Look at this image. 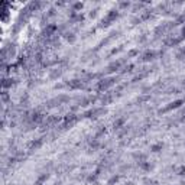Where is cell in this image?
<instances>
[{"label": "cell", "mask_w": 185, "mask_h": 185, "mask_svg": "<svg viewBox=\"0 0 185 185\" xmlns=\"http://www.w3.org/2000/svg\"><path fill=\"white\" fill-rule=\"evenodd\" d=\"M117 83V78L116 77H110V78H104V80L98 81V84H97V90L98 91H104V90L110 88L111 85H114Z\"/></svg>", "instance_id": "6da1fadb"}, {"label": "cell", "mask_w": 185, "mask_h": 185, "mask_svg": "<svg viewBox=\"0 0 185 185\" xmlns=\"http://www.w3.org/2000/svg\"><path fill=\"white\" fill-rule=\"evenodd\" d=\"M182 104H185V100H184V98H178V100H175V101H171L166 107L160 109L158 113L162 114V113H166V111H171V110H177V109H179Z\"/></svg>", "instance_id": "7a4b0ae2"}, {"label": "cell", "mask_w": 185, "mask_h": 185, "mask_svg": "<svg viewBox=\"0 0 185 185\" xmlns=\"http://www.w3.org/2000/svg\"><path fill=\"white\" fill-rule=\"evenodd\" d=\"M120 16V13L117 12V10H114V9H111V10H109V13L106 15V17L101 20V26H109L110 23L113 20H116L117 17Z\"/></svg>", "instance_id": "3957f363"}, {"label": "cell", "mask_w": 185, "mask_h": 185, "mask_svg": "<svg viewBox=\"0 0 185 185\" xmlns=\"http://www.w3.org/2000/svg\"><path fill=\"white\" fill-rule=\"evenodd\" d=\"M107 113V109L104 107H100V109H92V110H88V111H85L84 113V117L87 119H96L98 116H103V114Z\"/></svg>", "instance_id": "277c9868"}, {"label": "cell", "mask_w": 185, "mask_h": 185, "mask_svg": "<svg viewBox=\"0 0 185 185\" xmlns=\"http://www.w3.org/2000/svg\"><path fill=\"white\" fill-rule=\"evenodd\" d=\"M78 120V117H77V114L74 113H70L67 114L65 117H64V127H71L74 123Z\"/></svg>", "instance_id": "5b68a950"}, {"label": "cell", "mask_w": 185, "mask_h": 185, "mask_svg": "<svg viewBox=\"0 0 185 185\" xmlns=\"http://www.w3.org/2000/svg\"><path fill=\"white\" fill-rule=\"evenodd\" d=\"M43 145V139H35V140H32V142L29 143V151H36V149H39V147Z\"/></svg>", "instance_id": "8992f818"}, {"label": "cell", "mask_w": 185, "mask_h": 185, "mask_svg": "<svg viewBox=\"0 0 185 185\" xmlns=\"http://www.w3.org/2000/svg\"><path fill=\"white\" fill-rule=\"evenodd\" d=\"M155 58H156L155 51H146V52H143V55H142V59L145 62H149V61H152V59H155Z\"/></svg>", "instance_id": "52a82bcc"}, {"label": "cell", "mask_w": 185, "mask_h": 185, "mask_svg": "<svg viewBox=\"0 0 185 185\" xmlns=\"http://www.w3.org/2000/svg\"><path fill=\"white\" fill-rule=\"evenodd\" d=\"M56 29H58V26L54 25V23H51V25H48V26L45 28V30H43V34H45V36H51V35H55Z\"/></svg>", "instance_id": "ba28073f"}, {"label": "cell", "mask_w": 185, "mask_h": 185, "mask_svg": "<svg viewBox=\"0 0 185 185\" xmlns=\"http://www.w3.org/2000/svg\"><path fill=\"white\" fill-rule=\"evenodd\" d=\"M124 123H126V119H124V117H119V119H116V120L113 122L114 130H119V129L124 127Z\"/></svg>", "instance_id": "9c48e42d"}, {"label": "cell", "mask_w": 185, "mask_h": 185, "mask_svg": "<svg viewBox=\"0 0 185 185\" xmlns=\"http://www.w3.org/2000/svg\"><path fill=\"white\" fill-rule=\"evenodd\" d=\"M48 178H49V174L42 172L38 178H36V181H35V185H43V184L46 182V179H48Z\"/></svg>", "instance_id": "30bf717a"}, {"label": "cell", "mask_w": 185, "mask_h": 185, "mask_svg": "<svg viewBox=\"0 0 185 185\" xmlns=\"http://www.w3.org/2000/svg\"><path fill=\"white\" fill-rule=\"evenodd\" d=\"M30 120L34 123H42L43 122V114L39 113V111H34L32 113V117H30Z\"/></svg>", "instance_id": "8fae6325"}, {"label": "cell", "mask_w": 185, "mask_h": 185, "mask_svg": "<svg viewBox=\"0 0 185 185\" xmlns=\"http://www.w3.org/2000/svg\"><path fill=\"white\" fill-rule=\"evenodd\" d=\"M68 87H70V88H83L84 84H83L81 80H72L68 83Z\"/></svg>", "instance_id": "7c38bea8"}, {"label": "cell", "mask_w": 185, "mask_h": 185, "mask_svg": "<svg viewBox=\"0 0 185 185\" xmlns=\"http://www.w3.org/2000/svg\"><path fill=\"white\" fill-rule=\"evenodd\" d=\"M164 143L162 142H158V143H153V145H152L151 146V152H153V153H159L160 151H162V149H164Z\"/></svg>", "instance_id": "4fadbf2b"}, {"label": "cell", "mask_w": 185, "mask_h": 185, "mask_svg": "<svg viewBox=\"0 0 185 185\" xmlns=\"http://www.w3.org/2000/svg\"><path fill=\"white\" fill-rule=\"evenodd\" d=\"M13 84H15V80H13V78H3V81H2V87H3L4 90L10 88Z\"/></svg>", "instance_id": "5bb4252c"}, {"label": "cell", "mask_w": 185, "mask_h": 185, "mask_svg": "<svg viewBox=\"0 0 185 185\" xmlns=\"http://www.w3.org/2000/svg\"><path fill=\"white\" fill-rule=\"evenodd\" d=\"M139 166H140V168H142L145 172H151L152 168H153V166H152V164H151V162H147V160H145V162H142V164H139Z\"/></svg>", "instance_id": "9a60e30c"}, {"label": "cell", "mask_w": 185, "mask_h": 185, "mask_svg": "<svg viewBox=\"0 0 185 185\" xmlns=\"http://www.w3.org/2000/svg\"><path fill=\"white\" fill-rule=\"evenodd\" d=\"M120 65H122V62H120V61H114V62H111V64L109 65V67H107V70H109L110 72L117 71L119 68H120Z\"/></svg>", "instance_id": "2e32d148"}, {"label": "cell", "mask_w": 185, "mask_h": 185, "mask_svg": "<svg viewBox=\"0 0 185 185\" xmlns=\"http://www.w3.org/2000/svg\"><path fill=\"white\" fill-rule=\"evenodd\" d=\"M133 158L138 160V164H142L146 160V155L145 153H133Z\"/></svg>", "instance_id": "e0dca14e"}, {"label": "cell", "mask_w": 185, "mask_h": 185, "mask_svg": "<svg viewBox=\"0 0 185 185\" xmlns=\"http://www.w3.org/2000/svg\"><path fill=\"white\" fill-rule=\"evenodd\" d=\"M98 172H100V169H97L94 174H90L88 178H87V181H88V182H92V184H94V182H97V178H98Z\"/></svg>", "instance_id": "ac0fdd59"}, {"label": "cell", "mask_w": 185, "mask_h": 185, "mask_svg": "<svg viewBox=\"0 0 185 185\" xmlns=\"http://www.w3.org/2000/svg\"><path fill=\"white\" fill-rule=\"evenodd\" d=\"M119 181H120V175L117 174V175H113V177H111L109 181H107V185H116Z\"/></svg>", "instance_id": "d6986e66"}, {"label": "cell", "mask_w": 185, "mask_h": 185, "mask_svg": "<svg viewBox=\"0 0 185 185\" xmlns=\"http://www.w3.org/2000/svg\"><path fill=\"white\" fill-rule=\"evenodd\" d=\"M65 39H67L70 43H74L77 38H75V35L72 34V32H67V34H65Z\"/></svg>", "instance_id": "ffe728a7"}, {"label": "cell", "mask_w": 185, "mask_h": 185, "mask_svg": "<svg viewBox=\"0 0 185 185\" xmlns=\"http://www.w3.org/2000/svg\"><path fill=\"white\" fill-rule=\"evenodd\" d=\"M90 146H91V149L92 151H97V149H98V147H100V142H98V139H92L91 142H90Z\"/></svg>", "instance_id": "44dd1931"}, {"label": "cell", "mask_w": 185, "mask_h": 185, "mask_svg": "<svg viewBox=\"0 0 185 185\" xmlns=\"http://www.w3.org/2000/svg\"><path fill=\"white\" fill-rule=\"evenodd\" d=\"M83 7H84V3H81V2H77V3L72 4V10H74V12H78V10H81Z\"/></svg>", "instance_id": "7402d4cb"}, {"label": "cell", "mask_w": 185, "mask_h": 185, "mask_svg": "<svg viewBox=\"0 0 185 185\" xmlns=\"http://www.w3.org/2000/svg\"><path fill=\"white\" fill-rule=\"evenodd\" d=\"M9 98H10V96H9V92L6 91V90H3V92H2V100H3V103H7Z\"/></svg>", "instance_id": "603a6c76"}, {"label": "cell", "mask_w": 185, "mask_h": 185, "mask_svg": "<svg viewBox=\"0 0 185 185\" xmlns=\"http://www.w3.org/2000/svg\"><path fill=\"white\" fill-rule=\"evenodd\" d=\"M177 174L179 177H185V165H181V166L177 169Z\"/></svg>", "instance_id": "cb8c5ba5"}, {"label": "cell", "mask_w": 185, "mask_h": 185, "mask_svg": "<svg viewBox=\"0 0 185 185\" xmlns=\"http://www.w3.org/2000/svg\"><path fill=\"white\" fill-rule=\"evenodd\" d=\"M177 58L178 59H184L185 58V46H184V48H181V51L177 54Z\"/></svg>", "instance_id": "d4e9b609"}, {"label": "cell", "mask_w": 185, "mask_h": 185, "mask_svg": "<svg viewBox=\"0 0 185 185\" xmlns=\"http://www.w3.org/2000/svg\"><path fill=\"white\" fill-rule=\"evenodd\" d=\"M119 6H120L122 9H126V7H129V6H130V2H120V3H119Z\"/></svg>", "instance_id": "484cf974"}, {"label": "cell", "mask_w": 185, "mask_h": 185, "mask_svg": "<svg viewBox=\"0 0 185 185\" xmlns=\"http://www.w3.org/2000/svg\"><path fill=\"white\" fill-rule=\"evenodd\" d=\"M151 16H152V13L149 12V10H146V12H145V13H143V15H142V19H143V20H145V19H149V17H151Z\"/></svg>", "instance_id": "4316f807"}, {"label": "cell", "mask_w": 185, "mask_h": 185, "mask_svg": "<svg viewBox=\"0 0 185 185\" xmlns=\"http://www.w3.org/2000/svg\"><path fill=\"white\" fill-rule=\"evenodd\" d=\"M103 104H109L110 101H111V97H109V96H106V97H103Z\"/></svg>", "instance_id": "83f0119b"}, {"label": "cell", "mask_w": 185, "mask_h": 185, "mask_svg": "<svg viewBox=\"0 0 185 185\" xmlns=\"http://www.w3.org/2000/svg\"><path fill=\"white\" fill-rule=\"evenodd\" d=\"M179 122H181V123L185 122V110H182L181 114H179Z\"/></svg>", "instance_id": "f1b7e54d"}, {"label": "cell", "mask_w": 185, "mask_h": 185, "mask_svg": "<svg viewBox=\"0 0 185 185\" xmlns=\"http://www.w3.org/2000/svg\"><path fill=\"white\" fill-rule=\"evenodd\" d=\"M59 74H61V71H54V72H52V74H51V77L54 78V77H58Z\"/></svg>", "instance_id": "f546056e"}, {"label": "cell", "mask_w": 185, "mask_h": 185, "mask_svg": "<svg viewBox=\"0 0 185 185\" xmlns=\"http://www.w3.org/2000/svg\"><path fill=\"white\" fill-rule=\"evenodd\" d=\"M96 15H97V10H91V13H90V16H91V17H96Z\"/></svg>", "instance_id": "4dcf8cb0"}, {"label": "cell", "mask_w": 185, "mask_h": 185, "mask_svg": "<svg viewBox=\"0 0 185 185\" xmlns=\"http://www.w3.org/2000/svg\"><path fill=\"white\" fill-rule=\"evenodd\" d=\"M185 36V26H184V29H182V38Z\"/></svg>", "instance_id": "1f68e13d"}, {"label": "cell", "mask_w": 185, "mask_h": 185, "mask_svg": "<svg viewBox=\"0 0 185 185\" xmlns=\"http://www.w3.org/2000/svg\"><path fill=\"white\" fill-rule=\"evenodd\" d=\"M124 185H133V182H132V181H129V182H126V184H124Z\"/></svg>", "instance_id": "d6a6232c"}]
</instances>
